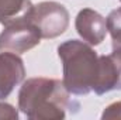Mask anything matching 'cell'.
<instances>
[{
  "mask_svg": "<svg viewBox=\"0 0 121 120\" xmlns=\"http://www.w3.org/2000/svg\"><path fill=\"white\" fill-rule=\"evenodd\" d=\"M69 90L58 79L31 78L21 86L18 107L30 119L58 120L65 117Z\"/></svg>",
  "mask_w": 121,
  "mask_h": 120,
  "instance_id": "obj_1",
  "label": "cell"
},
{
  "mask_svg": "<svg viewBox=\"0 0 121 120\" xmlns=\"http://www.w3.org/2000/svg\"><path fill=\"white\" fill-rule=\"evenodd\" d=\"M63 64V85L70 93L87 95L94 89L99 78V58L90 45L69 40L58 47Z\"/></svg>",
  "mask_w": 121,
  "mask_h": 120,
  "instance_id": "obj_2",
  "label": "cell"
},
{
  "mask_svg": "<svg viewBox=\"0 0 121 120\" xmlns=\"http://www.w3.org/2000/svg\"><path fill=\"white\" fill-rule=\"evenodd\" d=\"M31 23L38 28L42 38H55L63 34L69 24L68 10L56 1H41L31 4L26 11Z\"/></svg>",
  "mask_w": 121,
  "mask_h": 120,
  "instance_id": "obj_3",
  "label": "cell"
},
{
  "mask_svg": "<svg viewBox=\"0 0 121 120\" xmlns=\"http://www.w3.org/2000/svg\"><path fill=\"white\" fill-rule=\"evenodd\" d=\"M6 28L0 34V51L24 54L39 44L42 38L38 28L24 14L7 21Z\"/></svg>",
  "mask_w": 121,
  "mask_h": 120,
  "instance_id": "obj_4",
  "label": "cell"
},
{
  "mask_svg": "<svg viewBox=\"0 0 121 120\" xmlns=\"http://www.w3.org/2000/svg\"><path fill=\"white\" fill-rule=\"evenodd\" d=\"M114 89H121V50L99 58V78L93 90L103 95Z\"/></svg>",
  "mask_w": 121,
  "mask_h": 120,
  "instance_id": "obj_5",
  "label": "cell"
},
{
  "mask_svg": "<svg viewBox=\"0 0 121 120\" xmlns=\"http://www.w3.org/2000/svg\"><path fill=\"white\" fill-rule=\"evenodd\" d=\"M26 68L23 60L9 51L0 52V99L7 97L13 89L24 79Z\"/></svg>",
  "mask_w": 121,
  "mask_h": 120,
  "instance_id": "obj_6",
  "label": "cell"
},
{
  "mask_svg": "<svg viewBox=\"0 0 121 120\" xmlns=\"http://www.w3.org/2000/svg\"><path fill=\"white\" fill-rule=\"evenodd\" d=\"M75 26L79 35L90 45L100 44L107 34L106 18L91 9H83L79 11Z\"/></svg>",
  "mask_w": 121,
  "mask_h": 120,
  "instance_id": "obj_7",
  "label": "cell"
},
{
  "mask_svg": "<svg viewBox=\"0 0 121 120\" xmlns=\"http://www.w3.org/2000/svg\"><path fill=\"white\" fill-rule=\"evenodd\" d=\"M30 0H0V23L7 21L24 14L30 9Z\"/></svg>",
  "mask_w": 121,
  "mask_h": 120,
  "instance_id": "obj_8",
  "label": "cell"
},
{
  "mask_svg": "<svg viewBox=\"0 0 121 120\" xmlns=\"http://www.w3.org/2000/svg\"><path fill=\"white\" fill-rule=\"evenodd\" d=\"M106 21L107 31L113 38V50H121V7L113 10Z\"/></svg>",
  "mask_w": 121,
  "mask_h": 120,
  "instance_id": "obj_9",
  "label": "cell"
},
{
  "mask_svg": "<svg viewBox=\"0 0 121 120\" xmlns=\"http://www.w3.org/2000/svg\"><path fill=\"white\" fill-rule=\"evenodd\" d=\"M103 119H121V102H116L110 105L103 112Z\"/></svg>",
  "mask_w": 121,
  "mask_h": 120,
  "instance_id": "obj_10",
  "label": "cell"
},
{
  "mask_svg": "<svg viewBox=\"0 0 121 120\" xmlns=\"http://www.w3.org/2000/svg\"><path fill=\"white\" fill-rule=\"evenodd\" d=\"M0 119H17V112L13 106L0 103Z\"/></svg>",
  "mask_w": 121,
  "mask_h": 120,
  "instance_id": "obj_11",
  "label": "cell"
},
{
  "mask_svg": "<svg viewBox=\"0 0 121 120\" xmlns=\"http://www.w3.org/2000/svg\"><path fill=\"white\" fill-rule=\"evenodd\" d=\"M120 1H121V0H120Z\"/></svg>",
  "mask_w": 121,
  "mask_h": 120,
  "instance_id": "obj_12",
  "label": "cell"
}]
</instances>
